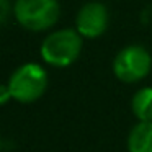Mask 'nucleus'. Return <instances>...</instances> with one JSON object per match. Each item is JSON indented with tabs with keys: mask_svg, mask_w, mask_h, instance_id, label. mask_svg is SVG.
I'll use <instances>...</instances> for the list:
<instances>
[{
	"mask_svg": "<svg viewBox=\"0 0 152 152\" xmlns=\"http://www.w3.org/2000/svg\"><path fill=\"white\" fill-rule=\"evenodd\" d=\"M10 2L8 0H0V26L4 23H7L8 17H10Z\"/></svg>",
	"mask_w": 152,
	"mask_h": 152,
	"instance_id": "8",
	"label": "nucleus"
},
{
	"mask_svg": "<svg viewBox=\"0 0 152 152\" xmlns=\"http://www.w3.org/2000/svg\"><path fill=\"white\" fill-rule=\"evenodd\" d=\"M152 69V56L144 46L131 44L115 56L113 74L124 83H136L145 79Z\"/></svg>",
	"mask_w": 152,
	"mask_h": 152,
	"instance_id": "4",
	"label": "nucleus"
},
{
	"mask_svg": "<svg viewBox=\"0 0 152 152\" xmlns=\"http://www.w3.org/2000/svg\"><path fill=\"white\" fill-rule=\"evenodd\" d=\"M17 21L30 31H44L59 18L57 0H17L13 7Z\"/></svg>",
	"mask_w": 152,
	"mask_h": 152,
	"instance_id": "3",
	"label": "nucleus"
},
{
	"mask_svg": "<svg viewBox=\"0 0 152 152\" xmlns=\"http://www.w3.org/2000/svg\"><path fill=\"white\" fill-rule=\"evenodd\" d=\"M10 100H13V96H12V92L8 88V85L7 83H0V106L7 105Z\"/></svg>",
	"mask_w": 152,
	"mask_h": 152,
	"instance_id": "9",
	"label": "nucleus"
},
{
	"mask_svg": "<svg viewBox=\"0 0 152 152\" xmlns=\"http://www.w3.org/2000/svg\"><path fill=\"white\" fill-rule=\"evenodd\" d=\"M131 111L137 123H152V87H142L132 95Z\"/></svg>",
	"mask_w": 152,
	"mask_h": 152,
	"instance_id": "7",
	"label": "nucleus"
},
{
	"mask_svg": "<svg viewBox=\"0 0 152 152\" xmlns=\"http://www.w3.org/2000/svg\"><path fill=\"white\" fill-rule=\"evenodd\" d=\"M0 147H2V139H0Z\"/></svg>",
	"mask_w": 152,
	"mask_h": 152,
	"instance_id": "10",
	"label": "nucleus"
},
{
	"mask_svg": "<svg viewBox=\"0 0 152 152\" xmlns=\"http://www.w3.org/2000/svg\"><path fill=\"white\" fill-rule=\"evenodd\" d=\"M39 53L48 66L67 67L75 62L82 53V36L70 28L54 31L44 38Z\"/></svg>",
	"mask_w": 152,
	"mask_h": 152,
	"instance_id": "1",
	"label": "nucleus"
},
{
	"mask_svg": "<svg viewBox=\"0 0 152 152\" xmlns=\"http://www.w3.org/2000/svg\"><path fill=\"white\" fill-rule=\"evenodd\" d=\"M15 102L33 103L44 95L48 88V72L36 62H26L13 70L7 82Z\"/></svg>",
	"mask_w": 152,
	"mask_h": 152,
	"instance_id": "2",
	"label": "nucleus"
},
{
	"mask_svg": "<svg viewBox=\"0 0 152 152\" xmlns=\"http://www.w3.org/2000/svg\"><path fill=\"white\" fill-rule=\"evenodd\" d=\"M128 152H152V123H136L128 134Z\"/></svg>",
	"mask_w": 152,
	"mask_h": 152,
	"instance_id": "6",
	"label": "nucleus"
},
{
	"mask_svg": "<svg viewBox=\"0 0 152 152\" xmlns=\"http://www.w3.org/2000/svg\"><path fill=\"white\" fill-rule=\"evenodd\" d=\"M77 33L87 39L102 36L108 26V8L100 2H88L79 10L75 18Z\"/></svg>",
	"mask_w": 152,
	"mask_h": 152,
	"instance_id": "5",
	"label": "nucleus"
}]
</instances>
